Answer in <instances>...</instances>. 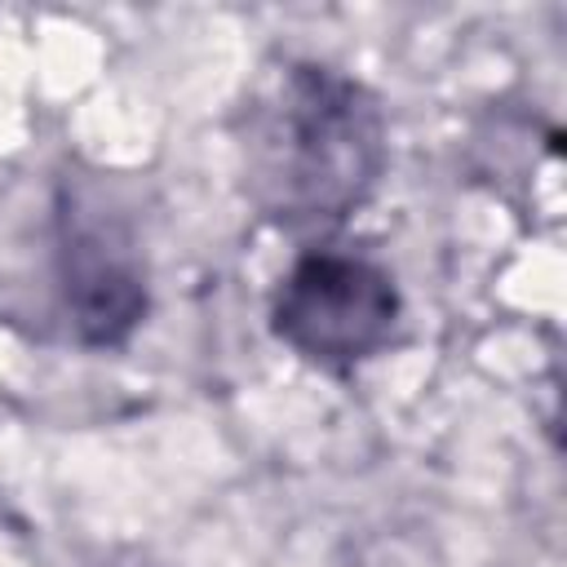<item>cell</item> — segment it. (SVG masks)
I'll list each match as a JSON object with an SVG mask.
<instances>
[{"label":"cell","instance_id":"cell-1","mask_svg":"<svg viewBox=\"0 0 567 567\" xmlns=\"http://www.w3.org/2000/svg\"><path fill=\"white\" fill-rule=\"evenodd\" d=\"M239 151L248 195L275 226L328 230L372 195L385 168V115L354 75L284 58L244 102Z\"/></svg>","mask_w":567,"mask_h":567},{"label":"cell","instance_id":"cell-2","mask_svg":"<svg viewBox=\"0 0 567 567\" xmlns=\"http://www.w3.org/2000/svg\"><path fill=\"white\" fill-rule=\"evenodd\" d=\"M399 315L394 279L377 261L337 248L297 257L270 306L279 341L328 372H350L381 354L394 341Z\"/></svg>","mask_w":567,"mask_h":567},{"label":"cell","instance_id":"cell-3","mask_svg":"<svg viewBox=\"0 0 567 567\" xmlns=\"http://www.w3.org/2000/svg\"><path fill=\"white\" fill-rule=\"evenodd\" d=\"M62 292L80 341L120 346L146 315V275L133 239L111 217L62 213Z\"/></svg>","mask_w":567,"mask_h":567}]
</instances>
